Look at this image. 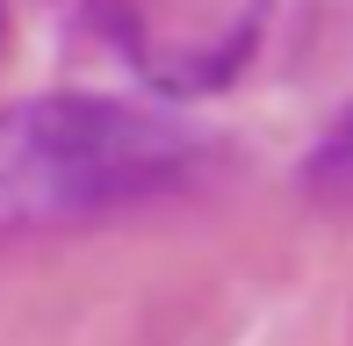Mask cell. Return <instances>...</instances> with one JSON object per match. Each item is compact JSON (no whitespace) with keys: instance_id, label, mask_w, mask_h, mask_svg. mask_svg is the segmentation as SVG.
<instances>
[{"instance_id":"cell-3","label":"cell","mask_w":353,"mask_h":346,"mask_svg":"<svg viewBox=\"0 0 353 346\" xmlns=\"http://www.w3.org/2000/svg\"><path fill=\"white\" fill-rule=\"evenodd\" d=\"M303 181H310L317 202H339V210H353V108L332 123L325 137H317V152H310V166H303Z\"/></svg>"},{"instance_id":"cell-2","label":"cell","mask_w":353,"mask_h":346,"mask_svg":"<svg viewBox=\"0 0 353 346\" xmlns=\"http://www.w3.org/2000/svg\"><path fill=\"white\" fill-rule=\"evenodd\" d=\"M274 0H101L108 37L144 80L173 94L223 87L252 58Z\"/></svg>"},{"instance_id":"cell-4","label":"cell","mask_w":353,"mask_h":346,"mask_svg":"<svg viewBox=\"0 0 353 346\" xmlns=\"http://www.w3.org/2000/svg\"><path fill=\"white\" fill-rule=\"evenodd\" d=\"M0 29H8V14H0Z\"/></svg>"},{"instance_id":"cell-1","label":"cell","mask_w":353,"mask_h":346,"mask_svg":"<svg viewBox=\"0 0 353 346\" xmlns=\"http://www.w3.org/2000/svg\"><path fill=\"white\" fill-rule=\"evenodd\" d=\"M216 152L188 123L108 94H37L0 108V238L65 231L166 202L210 173Z\"/></svg>"}]
</instances>
